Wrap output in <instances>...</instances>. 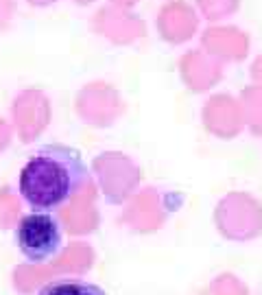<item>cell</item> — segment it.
Here are the masks:
<instances>
[{"label": "cell", "mask_w": 262, "mask_h": 295, "mask_svg": "<svg viewBox=\"0 0 262 295\" xmlns=\"http://www.w3.org/2000/svg\"><path fill=\"white\" fill-rule=\"evenodd\" d=\"M90 186L81 153L68 144H44L18 175L20 197L33 212H55Z\"/></svg>", "instance_id": "6da1fadb"}, {"label": "cell", "mask_w": 262, "mask_h": 295, "mask_svg": "<svg viewBox=\"0 0 262 295\" xmlns=\"http://www.w3.org/2000/svg\"><path fill=\"white\" fill-rule=\"evenodd\" d=\"M16 243L28 262H46L61 249V223L53 212H31L16 227Z\"/></svg>", "instance_id": "7a4b0ae2"}, {"label": "cell", "mask_w": 262, "mask_h": 295, "mask_svg": "<svg viewBox=\"0 0 262 295\" xmlns=\"http://www.w3.org/2000/svg\"><path fill=\"white\" fill-rule=\"evenodd\" d=\"M38 295H107V293L92 282H83V280L75 278H59L44 284L38 291Z\"/></svg>", "instance_id": "3957f363"}, {"label": "cell", "mask_w": 262, "mask_h": 295, "mask_svg": "<svg viewBox=\"0 0 262 295\" xmlns=\"http://www.w3.org/2000/svg\"><path fill=\"white\" fill-rule=\"evenodd\" d=\"M11 13H13V3H11V0H0V28L9 22Z\"/></svg>", "instance_id": "277c9868"}, {"label": "cell", "mask_w": 262, "mask_h": 295, "mask_svg": "<svg viewBox=\"0 0 262 295\" xmlns=\"http://www.w3.org/2000/svg\"><path fill=\"white\" fill-rule=\"evenodd\" d=\"M7 142H9V129H7V125L0 121V151L7 146Z\"/></svg>", "instance_id": "5b68a950"}, {"label": "cell", "mask_w": 262, "mask_h": 295, "mask_svg": "<svg viewBox=\"0 0 262 295\" xmlns=\"http://www.w3.org/2000/svg\"><path fill=\"white\" fill-rule=\"evenodd\" d=\"M28 3H33V5H44V0H28Z\"/></svg>", "instance_id": "8992f818"}]
</instances>
